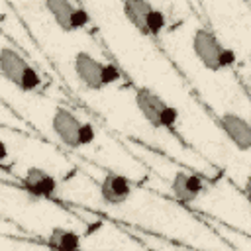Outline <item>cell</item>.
I'll list each match as a JSON object with an SVG mask.
<instances>
[{
  "label": "cell",
  "mask_w": 251,
  "mask_h": 251,
  "mask_svg": "<svg viewBox=\"0 0 251 251\" xmlns=\"http://www.w3.org/2000/svg\"><path fill=\"white\" fill-rule=\"evenodd\" d=\"M27 61L12 47H2L0 49V73L6 80L14 82L16 86L20 84L25 69H27Z\"/></svg>",
  "instance_id": "obj_9"
},
{
  "label": "cell",
  "mask_w": 251,
  "mask_h": 251,
  "mask_svg": "<svg viewBox=\"0 0 251 251\" xmlns=\"http://www.w3.org/2000/svg\"><path fill=\"white\" fill-rule=\"evenodd\" d=\"M39 86H41V76H39V73H37L31 65H27V69H25V73H24V76H22L18 88H22L24 92H35Z\"/></svg>",
  "instance_id": "obj_13"
},
{
  "label": "cell",
  "mask_w": 251,
  "mask_h": 251,
  "mask_svg": "<svg viewBox=\"0 0 251 251\" xmlns=\"http://www.w3.org/2000/svg\"><path fill=\"white\" fill-rule=\"evenodd\" d=\"M90 24V16L88 12L82 8V6H75V12H73V18H71V25H73V31L75 29H82Z\"/></svg>",
  "instance_id": "obj_15"
},
{
  "label": "cell",
  "mask_w": 251,
  "mask_h": 251,
  "mask_svg": "<svg viewBox=\"0 0 251 251\" xmlns=\"http://www.w3.org/2000/svg\"><path fill=\"white\" fill-rule=\"evenodd\" d=\"M73 67H75V73L78 76V80L90 88V90H100L104 88L102 84V73H104V63L98 61L96 57H92L90 53L86 51H78L75 55V61H73Z\"/></svg>",
  "instance_id": "obj_4"
},
{
  "label": "cell",
  "mask_w": 251,
  "mask_h": 251,
  "mask_svg": "<svg viewBox=\"0 0 251 251\" xmlns=\"http://www.w3.org/2000/svg\"><path fill=\"white\" fill-rule=\"evenodd\" d=\"M124 14L127 16V20L141 31H145V20L147 16L153 12V4L147 0H126L124 2Z\"/></svg>",
  "instance_id": "obj_12"
},
{
  "label": "cell",
  "mask_w": 251,
  "mask_h": 251,
  "mask_svg": "<svg viewBox=\"0 0 251 251\" xmlns=\"http://www.w3.org/2000/svg\"><path fill=\"white\" fill-rule=\"evenodd\" d=\"M47 247L51 251H78L80 249V237L73 229L53 227L47 235Z\"/></svg>",
  "instance_id": "obj_10"
},
{
  "label": "cell",
  "mask_w": 251,
  "mask_h": 251,
  "mask_svg": "<svg viewBox=\"0 0 251 251\" xmlns=\"http://www.w3.org/2000/svg\"><path fill=\"white\" fill-rule=\"evenodd\" d=\"M165 24H167L165 14H163L161 10H157V8H153V12H151V14L147 16V20H145V31H143V33L157 35V33H161V31H163Z\"/></svg>",
  "instance_id": "obj_14"
},
{
  "label": "cell",
  "mask_w": 251,
  "mask_h": 251,
  "mask_svg": "<svg viewBox=\"0 0 251 251\" xmlns=\"http://www.w3.org/2000/svg\"><path fill=\"white\" fill-rule=\"evenodd\" d=\"M135 106L139 114L155 127H175L178 122L176 108L169 106L159 94L147 88H139L135 92Z\"/></svg>",
  "instance_id": "obj_1"
},
{
  "label": "cell",
  "mask_w": 251,
  "mask_h": 251,
  "mask_svg": "<svg viewBox=\"0 0 251 251\" xmlns=\"http://www.w3.org/2000/svg\"><path fill=\"white\" fill-rule=\"evenodd\" d=\"M8 157H10V155H8V147H6V143H4V141H0V165H2V163H6V161H8Z\"/></svg>",
  "instance_id": "obj_18"
},
{
  "label": "cell",
  "mask_w": 251,
  "mask_h": 251,
  "mask_svg": "<svg viewBox=\"0 0 251 251\" xmlns=\"http://www.w3.org/2000/svg\"><path fill=\"white\" fill-rule=\"evenodd\" d=\"M171 190H173V196L182 202V204H190L194 202L202 192H204V182L200 176L196 175H190V173H184V171H178L171 182Z\"/></svg>",
  "instance_id": "obj_8"
},
{
  "label": "cell",
  "mask_w": 251,
  "mask_h": 251,
  "mask_svg": "<svg viewBox=\"0 0 251 251\" xmlns=\"http://www.w3.org/2000/svg\"><path fill=\"white\" fill-rule=\"evenodd\" d=\"M80 126H82V122L73 112H69L65 108H57L53 112L51 127H53L55 135L71 149L80 147Z\"/></svg>",
  "instance_id": "obj_3"
},
{
  "label": "cell",
  "mask_w": 251,
  "mask_h": 251,
  "mask_svg": "<svg viewBox=\"0 0 251 251\" xmlns=\"http://www.w3.org/2000/svg\"><path fill=\"white\" fill-rule=\"evenodd\" d=\"M120 80V71L118 67H114L112 63H104V73H102V84L108 86V84H114Z\"/></svg>",
  "instance_id": "obj_16"
},
{
  "label": "cell",
  "mask_w": 251,
  "mask_h": 251,
  "mask_svg": "<svg viewBox=\"0 0 251 251\" xmlns=\"http://www.w3.org/2000/svg\"><path fill=\"white\" fill-rule=\"evenodd\" d=\"M45 8L49 10V14L53 16L55 24L71 33L73 31V25H71V18H73V12H75V4H71L69 0H47L45 2Z\"/></svg>",
  "instance_id": "obj_11"
},
{
  "label": "cell",
  "mask_w": 251,
  "mask_h": 251,
  "mask_svg": "<svg viewBox=\"0 0 251 251\" xmlns=\"http://www.w3.org/2000/svg\"><path fill=\"white\" fill-rule=\"evenodd\" d=\"M218 122L224 133L239 151H247L251 147V127L245 118H241L235 112H224Z\"/></svg>",
  "instance_id": "obj_5"
},
{
  "label": "cell",
  "mask_w": 251,
  "mask_h": 251,
  "mask_svg": "<svg viewBox=\"0 0 251 251\" xmlns=\"http://www.w3.org/2000/svg\"><path fill=\"white\" fill-rule=\"evenodd\" d=\"M22 182H24V188L37 198H53L59 190L55 176L49 175L45 169H39V167H29L25 171Z\"/></svg>",
  "instance_id": "obj_6"
},
{
  "label": "cell",
  "mask_w": 251,
  "mask_h": 251,
  "mask_svg": "<svg viewBox=\"0 0 251 251\" xmlns=\"http://www.w3.org/2000/svg\"><path fill=\"white\" fill-rule=\"evenodd\" d=\"M94 127L90 126V124H82L80 126V147L82 145H88V143H92L94 141Z\"/></svg>",
  "instance_id": "obj_17"
},
{
  "label": "cell",
  "mask_w": 251,
  "mask_h": 251,
  "mask_svg": "<svg viewBox=\"0 0 251 251\" xmlns=\"http://www.w3.org/2000/svg\"><path fill=\"white\" fill-rule=\"evenodd\" d=\"M133 192L129 178L118 173H108L100 182V196L106 204H124Z\"/></svg>",
  "instance_id": "obj_7"
},
{
  "label": "cell",
  "mask_w": 251,
  "mask_h": 251,
  "mask_svg": "<svg viewBox=\"0 0 251 251\" xmlns=\"http://www.w3.org/2000/svg\"><path fill=\"white\" fill-rule=\"evenodd\" d=\"M192 51L196 59L208 69V71H220V55L224 51L222 43L210 29H196L192 35Z\"/></svg>",
  "instance_id": "obj_2"
}]
</instances>
